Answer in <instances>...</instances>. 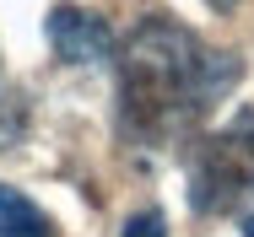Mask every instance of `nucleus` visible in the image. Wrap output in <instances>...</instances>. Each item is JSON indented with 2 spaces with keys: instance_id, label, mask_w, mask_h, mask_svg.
I'll list each match as a JSON object with an SVG mask.
<instances>
[{
  "instance_id": "obj_1",
  "label": "nucleus",
  "mask_w": 254,
  "mask_h": 237,
  "mask_svg": "<svg viewBox=\"0 0 254 237\" xmlns=\"http://www.w3.org/2000/svg\"><path fill=\"white\" fill-rule=\"evenodd\" d=\"M244 59L233 48H211L184 22L152 11L119 59V130L135 145H179L211 102L238 87Z\"/></svg>"
},
{
  "instance_id": "obj_2",
  "label": "nucleus",
  "mask_w": 254,
  "mask_h": 237,
  "mask_svg": "<svg viewBox=\"0 0 254 237\" xmlns=\"http://www.w3.org/2000/svg\"><path fill=\"white\" fill-rule=\"evenodd\" d=\"M184 184H190V210L195 216H222L238 210L254 194V108L233 113L216 135L184 151Z\"/></svg>"
},
{
  "instance_id": "obj_3",
  "label": "nucleus",
  "mask_w": 254,
  "mask_h": 237,
  "mask_svg": "<svg viewBox=\"0 0 254 237\" xmlns=\"http://www.w3.org/2000/svg\"><path fill=\"white\" fill-rule=\"evenodd\" d=\"M44 33H49L54 59H65V65H103L114 54V44H119L114 27H108V16L87 11V5H54Z\"/></svg>"
},
{
  "instance_id": "obj_4",
  "label": "nucleus",
  "mask_w": 254,
  "mask_h": 237,
  "mask_svg": "<svg viewBox=\"0 0 254 237\" xmlns=\"http://www.w3.org/2000/svg\"><path fill=\"white\" fill-rule=\"evenodd\" d=\"M0 237H54V221L22 189L0 184Z\"/></svg>"
},
{
  "instance_id": "obj_5",
  "label": "nucleus",
  "mask_w": 254,
  "mask_h": 237,
  "mask_svg": "<svg viewBox=\"0 0 254 237\" xmlns=\"http://www.w3.org/2000/svg\"><path fill=\"white\" fill-rule=\"evenodd\" d=\"M119 237H168V216H162V210H141V216L125 221Z\"/></svg>"
},
{
  "instance_id": "obj_6",
  "label": "nucleus",
  "mask_w": 254,
  "mask_h": 237,
  "mask_svg": "<svg viewBox=\"0 0 254 237\" xmlns=\"http://www.w3.org/2000/svg\"><path fill=\"white\" fill-rule=\"evenodd\" d=\"M205 5H211V11H233L238 0H205Z\"/></svg>"
},
{
  "instance_id": "obj_7",
  "label": "nucleus",
  "mask_w": 254,
  "mask_h": 237,
  "mask_svg": "<svg viewBox=\"0 0 254 237\" xmlns=\"http://www.w3.org/2000/svg\"><path fill=\"white\" fill-rule=\"evenodd\" d=\"M244 237H254V216H249V221H244Z\"/></svg>"
}]
</instances>
